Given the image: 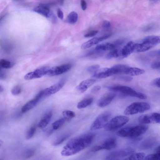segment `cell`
I'll return each mask as SVG.
<instances>
[{
  "label": "cell",
  "instance_id": "obj_1",
  "mask_svg": "<svg viewBox=\"0 0 160 160\" xmlns=\"http://www.w3.org/2000/svg\"><path fill=\"white\" fill-rule=\"evenodd\" d=\"M94 137L93 134L87 133L71 139L62 149L61 155L63 157H68L79 152L90 145Z\"/></svg>",
  "mask_w": 160,
  "mask_h": 160
},
{
  "label": "cell",
  "instance_id": "obj_2",
  "mask_svg": "<svg viewBox=\"0 0 160 160\" xmlns=\"http://www.w3.org/2000/svg\"><path fill=\"white\" fill-rule=\"evenodd\" d=\"M148 128V126L144 124L125 127L119 130L117 135L122 137L136 138L145 133Z\"/></svg>",
  "mask_w": 160,
  "mask_h": 160
},
{
  "label": "cell",
  "instance_id": "obj_3",
  "mask_svg": "<svg viewBox=\"0 0 160 160\" xmlns=\"http://www.w3.org/2000/svg\"><path fill=\"white\" fill-rule=\"evenodd\" d=\"M160 42V38L157 36H150L145 38L140 43L134 44V52H142L154 47Z\"/></svg>",
  "mask_w": 160,
  "mask_h": 160
},
{
  "label": "cell",
  "instance_id": "obj_4",
  "mask_svg": "<svg viewBox=\"0 0 160 160\" xmlns=\"http://www.w3.org/2000/svg\"><path fill=\"white\" fill-rule=\"evenodd\" d=\"M108 88L111 90L120 92L124 95L136 97L142 99H145L147 98L145 94L137 92L128 86L117 85L109 87Z\"/></svg>",
  "mask_w": 160,
  "mask_h": 160
},
{
  "label": "cell",
  "instance_id": "obj_5",
  "mask_svg": "<svg viewBox=\"0 0 160 160\" xmlns=\"http://www.w3.org/2000/svg\"><path fill=\"white\" fill-rule=\"evenodd\" d=\"M129 119L128 117L126 116H118L109 120L104 127L107 131H114L125 125Z\"/></svg>",
  "mask_w": 160,
  "mask_h": 160
},
{
  "label": "cell",
  "instance_id": "obj_6",
  "mask_svg": "<svg viewBox=\"0 0 160 160\" xmlns=\"http://www.w3.org/2000/svg\"><path fill=\"white\" fill-rule=\"evenodd\" d=\"M150 108V105L143 102H135L132 103L125 109L124 113L126 115H132L144 112Z\"/></svg>",
  "mask_w": 160,
  "mask_h": 160
},
{
  "label": "cell",
  "instance_id": "obj_7",
  "mask_svg": "<svg viewBox=\"0 0 160 160\" xmlns=\"http://www.w3.org/2000/svg\"><path fill=\"white\" fill-rule=\"evenodd\" d=\"M111 115V112L108 111H105L100 114L91 125L90 130H95L104 127L109 120Z\"/></svg>",
  "mask_w": 160,
  "mask_h": 160
},
{
  "label": "cell",
  "instance_id": "obj_8",
  "mask_svg": "<svg viewBox=\"0 0 160 160\" xmlns=\"http://www.w3.org/2000/svg\"><path fill=\"white\" fill-rule=\"evenodd\" d=\"M135 152L134 150L131 148L120 149L112 152L106 157L107 160H114L129 156Z\"/></svg>",
  "mask_w": 160,
  "mask_h": 160
},
{
  "label": "cell",
  "instance_id": "obj_9",
  "mask_svg": "<svg viewBox=\"0 0 160 160\" xmlns=\"http://www.w3.org/2000/svg\"><path fill=\"white\" fill-rule=\"evenodd\" d=\"M116 146V139L114 138H110L100 144L94 146L91 149V151L95 152L103 149L109 150L114 148Z\"/></svg>",
  "mask_w": 160,
  "mask_h": 160
},
{
  "label": "cell",
  "instance_id": "obj_10",
  "mask_svg": "<svg viewBox=\"0 0 160 160\" xmlns=\"http://www.w3.org/2000/svg\"><path fill=\"white\" fill-rule=\"evenodd\" d=\"M138 120L139 122L143 124L160 123V114L153 112L144 114L139 117Z\"/></svg>",
  "mask_w": 160,
  "mask_h": 160
},
{
  "label": "cell",
  "instance_id": "obj_11",
  "mask_svg": "<svg viewBox=\"0 0 160 160\" xmlns=\"http://www.w3.org/2000/svg\"><path fill=\"white\" fill-rule=\"evenodd\" d=\"M72 66V65L70 63L55 66L49 68L46 75L50 76L60 75L67 72L71 68Z\"/></svg>",
  "mask_w": 160,
  "mask_h": 160
},
{
  "label": "cell",
  "instance_id": "obj_12",
  "mask_svg": "<svg viewBox=\"0 0 160 160\" xmlns=\"http://www.w3.org/2000/svg\"><path fill=\"white\" fill-rule=\"evenodd\" d=\"M49 68V67L46 66L37 69L34 71L26 74L24 77V78L26 80H30L40 78L46 75Z\"/></svg>",
  "mask_w": 160,
  "mask_h": 160
},
{
  "label": "cell",
  "instance_id": "obj_13",
  "mask_svg": "<svg viewBox=\"0 0 160 160\" xmlns=\"http://www.w3.org/2000/svg\"><path fill=\"white\" fill-rule=\"evenodd\" d=\"M64 84V82L61 81L42 90V98L49 96L57 92L63 87Z\"/></svg>",
  "mask_w": 160,
  "mask_h": 160
},
{
  "label": "cell",
  "instance_id": "obj_14",
  "mask_svg": "<svg viewBox=\"0 0 160 160\" xmlns=\"http://www.w3.org/2000/svg\"><path fill=\"white\" fill-rule=\"evenodd\" d=\"M42 98V90L40 91L33 99L27 102L22 108V112L25 113L34 108Z\"/></svg>",
  "mask_w": 160,
  "mask_h": 160
},
{
  "label": "cell",
  "instance_id": "obj_15",
  "mask_svg": "<svg viewBox=\"0 0 160 160\" xmlns=\"http://www.w3.org/2000/svg\"><path fill=\"white\" fill-rule=\"evenodd\" d=\"M116 93L114 92H108L103 95L98 100L97 105L100 107L103 108L109 105L114 99Z\"/></svg>",
  "mask_w": 160,
  "mask_h": 160
},
{
  "label": "cell",
  "instance_id": "obj_16",
  "mask_svg": "<svg viewBox=\"0 0 160 160\" xmlns=\"http://www.w3.org/2000/svg\"><path fill=\"white\" fill-rule=\"evenodd\" d=\"M111 36V34H108L99 37L93 38L84 43L81 45V48L82 49H85L90 48L98 43L101 41L108 38Z\"/></svg>",
  "mask_w": 160,
  "mask_h": 160
},
{
  "label": "cell",
  "instance_id": "obj_17",
  "mask_svg": "<svg viewBox=\"0 0 160 160\" xmlns=\"http://www.w3.org/2000/svg\"><path fill=\"white\" fill-rule=\"evenodd\" d=\"M93 74L92 77L97 78H105L114 75L111 68H107L99 69Z\"/></svg>",
  "mask_w": 160,
  "mask_h": 160
},
{
  "label": "cell",
  "instance_id": "obj_18",
  "mask_svg": "<svg viewBox=\"0 0 160 160\" xmlns=\"http://www.w3.org/2000/svg\"><path fill=\"white\" fill-rule=\"evenodd\" d=\"M95 82L96 80L93 79H90L84 80L77 87V89L80 92L83 93L92 85Z\"/></svg>",
  "mask_w": 160,
  "mask_h": 160
},
{
  "label": "cell",
  "instance_id": "obj_19",
  "mask_svg": "<svg viewBox=\"0 0 160 160\" xmlns=\"http://www.w3.org/2000/svg\"><path fill=\"white\" fill-rule=\"evenodd\" d=\"M157 142V139L155 137L148 138L141 142L139 147L142 150L147 149L154 146Z\"/></svg>",
  "mask_w": 160,
  "mask_h": 160
},
{
  "label": "cell",
  "instance_id": "obj_20",
  "mask_svg": "<svg viewBox=\"0 0 160 160\" xmlns=\"http://www.w3.org/2000/svg\"><path fill=\"white\" fill-rule=\"evenodd\" d=\"M134 44L133 42L130 41L123 47L121 51L122 58L127 57L134 52Z\"/></svg>",
  "mask_w": 160,
  "mask_h": 160
},
{
  "label": "cell",
  "instance_id": "obj_21",
  "mask_svg": "<svg viewBox=\"0 0 160 160\" xmlns=\"http://www.w3.org/2000/svg\"><path fill=\"white\" fill-rule=\"evenodd\" d=\"M33 11L47 18H49L52 13L49 8L44 5L37 6L33 9Z\"/></svg>",
  "mask_w": 160,
  "mask_h": 160
},
{
  "label": "cell",
  "instance_id": "obj_22",
  "mask_svg": "<svg viewBox=\"0 0 160 160\" xmlns=\"http://www.w3.org/2000/svg\"><path fill=\"white\" fill-rule=\"evenodd\" d=\"M52 116L51 111L47 112L40 120L38 124V127L43 128H45L50 122Z\"/></svg>",
  "mask_w": 160,
  "mask_h": 160
},
{
  "label": "cell",
  "instance_id": "obj_23",
  "mask_svg": "<svg viewBox=\"0 0 160 160\" xmlns=\"http://www.w3.org/2000/svg\"><path fill=\"white\" fill-rule=\"evenodd\" d=\"M116 47L114 44L109 42H105L97 45L95 50L98 51L111 50Z\"/></svg>",
  "mask_w": 160,
  "mask_h": 160
},
{
  "label": "cell",
  "instance_id": "obj_24",
  "mask_svg": "<svg viewBox=\"0 0 160 160\" xmlns=\"http://www.w3.org/2000/svg\"><path fill=\"white\" fill-rule=\"evenodd\" d=\"M145 71L137 68L129 67L125 72V73L130 76H136L144 73Z\"/></svg>",
  "mask_w": 160,
  "mask_h": 160
},
{
  "label": "cell",
  "instance_id": "obj_25",
  "mask_svg": "<svg viewBox=\"0 0 160 160\" xmlns=\"http://www.w3.org/2000/svg\"><path fill=\"white\" fill-rule=\"evenodd\" d=\"M71 135L69 132H66L60 135L53 142L52 144L54 146H57L62 143Z\"/></svg>",
  "mask_w": 160,
  "mask_h": 160
},
{
  "label": "cell",
  "instance_id": "obj_26",
  "mask_svg": "<svg viewBox=\"0 0 160 160\" xmlns=\"http://www.w3.org/2000/svg\"><path fill=\"white\" fill-rule=\"evenodd\" d=\"M129 67L128 66L123 64H117L112 67V69L114 74L119 73H125Z\"/></svg>",
  "mask_w": 160,
  "mask_h": 160
},
{
  "label": "cell",
  "instance_id": "obj_27",
  "mask_svg": "<svg viewBox=\"0 0 160 160\" xmlns=\"http://www.w3.org/2000/svg\"><path fill=\"white\" fill-rule=\"evenodd\" d=\"M93 101V98L89 97L84 99L79 102L77 105L78 109H81L85 108L90 105Z\"/></svg>",
  "mask_w": 160,
  "mask_h": 160
},
{
  "label": "cell",
  "instance_id": "obj_28",
  "mask_svg": "<svg viewBox=\"0 0 160 160\" xmlns=\"http://www.w3.org/2000/svg\"><path fill=\"white\" fill-rule=\"evenodd\" d=\"M68 121V119L64 117L59 119L52 124V129L53 130H57L63 126Z\"/></svg>",
  "mask_w": 160,
  "mask_h": 160
},
{
  "label": "cell",
  "instance_id": "obj_29",
  "mask_svg": "<svg viewBox=\"0 0 160 160\" xmlns=\"http://www.w3.org/2000/svg\"><path fill=\"white\" fill-rule=\"evenodd\" d=\"M78 14L74 11L70 12L67 17L68 22L71 24L75 23L78 19Z\"/></svg>",
  "mask_w": 160,
  "mask_h": 160
},
{
  "label": "cell",
  "instance_id": "obj_30",
  "mask_svg": "<svg viewBox=\"0 0 160 160\" xmlns=\"http://www.w3.org/2000/svg\"><path fill=\"white\" fill-rule=\"evenodd\" d=\"M145 157V154L143 152H139L133 153L130 155L125 159L130 160H142Z\"/></svg>",
  "mask_w": 160,
  "mask_h": 160
},
{
  "label": "cell",
  "instance_id": "obj_31",
  "mask_svg": "<svg viewBox=\"0 0 160 160\" xmlns=\"http://www.w3.org/2000/svg\"><path fill=\"white\" fill-rule=\"evenodd\" d=\"M13 64L10 61L6 59H0V69L3 68H9L13 66Z\"/></svg>",
  "mask_w": 160,
  "mask_h": 160
},
{
  "label": "cell",
  "instance_id": "obj_32",
  "mask_svg": "<svg viewBox=\"0 0 160 160\" xmlns=\"http://www.w3.org/2000/svg\"><path fill=\"white\" fill-rule=\"evenodd\" d=\"M62 114L63 117L67 118L68 120L75 117L76 116V114L74 112L69 110L63 111Z\"/></svg>",
  "mask_w": 160,
  "mask_h": 160
},
{
  "label": "cell",
  "instance_id": "obj_33",
  "mask_svg": "<svg viewBox=\"0 0 160 160\" xmlns=\"http://www.w3.org/2000/svg\"><path fill=\"white\" fill-rule=\"evenodd\" d=\"M107 54L106 58L107 59H111L113 58H117L119 56V52L117 49H114Z\"/></svg>",
  "mask_w": 160,
  "mask_h": 160
},
{
  "label": "cell",
  "instance_id": "obj_34",
  "mask_svg": "<svg viewBox=\"0 0 160 160\" xmlns=\"http://www.w3.org/2000/svg\"><path fill=\"white\" fill-rule=\"evenodd\" d=\"M160 152L156 151L155 153L148 155L145 157V160H158L160 159Z\"/></svg>",
  "mask_w": 160,
  "mask_h": 160
},
{
  "label": "cell",
  "instance_id": "obj_35",
  "mask_svg": "<svg viewBox=\"0 0 160 160\" xmlns=\"http://www.w3.org/2000/svg\"><path fill=\"white\" fill-rule=\"evenodd\" d=\"M36 130L35 125L32 126L27 132L26 135V138L27 139L31 138L34 135Z\"/></svg>",
  "mask_w": 160,
  "mask_h": 160
},
{
  "label": "cell",
  "instance_id": "obj_36",
  "mask_svg": "<svg viewBox=\"0 0 160 160\" xmlns=\"http://www.w3.org/2000/svg\"><path fill=\"white\" fill-rule=\"evenodd\" d=\"M35 150L33 148L27 150L25 152L24 157L26 158H28L33 157L35 154Z\"/></svg>",
  "mask_w": 160,
  "mask_h": 160
},
{
  "label": "cell",
  "instance_id": "obj_37",
  "mask_svg": "<svg viewBox=\"0 0 160 160\" xmlns=\"http://www.w3.org/2000/svg\"><path fill=\"white\" fill-rule=\"evenodd\" d=\"M100 66L96 64L88 67L87 68V70L89 73H93L97 71L99 68Z\"/></svg>",
  "mask_w": 160,
  "mask_h": 160
},
{
  "label": "cell",
  "instance_id": "obj_38",
  "mask_svg": "<svg viewBox=\"0 0 160 160\" xmlns=\"http://www.w3.org/2000/svg\"><path fill=\"white\" fill-rule=\"evenodd\" d=\"M21 88L18 85L15 86L11 90L12 93L14 95H18L21 93Z\"/></svg>",
  "mask_w": 160,
  "mask_h": 160
},
{
  "label": "cell",
  "instance_id": "obj_39",
  "mask_svg": "<svg viewBox=\"0 0 160 160\" xmlns=\"http://www.w3.org/2000/svg\"><path fill=\"white\" fill-rule=\"evenodd\" d=\"M102 28L105 31L109 30L111 27V23L110 22L107 20L104 21L102 23Z\"/></svg>",
  "mask_w": 160,
  "mask_h": 160
},
{
  "label": "cell",
  "instance_id": "obj_40",
  "mask_svg": "<svg viewBox=\"0 0 160 160\" xmlns=\"http://www.w3.org/2000/svg\"><path fill=\"white\" fill-rule=\"evenodd\" d=\"M115 78L125 82H130L132 79V77L128 76H119Z\"/></svg>",
  "mask_w": 160,
  "mask_h": 160
},
{
  "label": "cell",
  "instance_id": "obj_41",
  "mask_svg": "<svg viewBox=\"0 0 160 160\" xmlns=\"http://www.w3.org/2000/svg\"><path fill=\"white\" fill-rule=\"evenodd\" d=\"M98 32V31L97 30H92L85 34L84 37L86 38L92 37L95 36Z\"/></svg>",
  "mask_w": 160,
  "mask_h": 160
},
{
  "label": "cell",
  "instance_id": "obj_42",
  "mask_svg": "<svg viewBox=\"0 0 160 160\" xmlns=\"http://www.w3.org/2000/svg\"><path fill=\"white\" fill-rule=\"evenodd\" d=\"M160 62L156 61L153 62L151 65V67L153 69H159Z\"/></svg>",
  "mask_w": 160,
  "mask_h": 160
},
{
  "label": "cell",
  "instance_id": "obj_43",
  "mask_svg": "<svg viewBox=\"0 0 160 160\" xmlns=\"http://www.w3.org/2000/svg\"><path fill=\"white\" fill-rule=\"evenodd\" d=\"M150 56L152 57H156L160 56V50H158L155 51L151 52L149 53Z\"/></svg>",
  "mask_w": 160,
  "mask_h": 160
},
{
  "label": "cell",
  "instance_id": "obj_44",
  "mask_svg": "<svg viewBox=\"0 0 160 160\" xmlns=\"http://www.w3.org/2000/svg\"><path fill=\"white\" fill-rule=\"evenodd\" d=\"M101 88L100 86L97 85L94 86L91 90V92L92 93H96L98 92Z\"/></svg>",
  "mask_w": 160,
  "mask_h": 160
},
{
  "label": "cell",
  "instance_id": "obj_45",
  "mask_svg": "<svg viewBox=\"0 0 160 160\" xmlns=\"http://www.w3.org/2000/svg\"><path fill=\"white\" fill-rule=\"evenodd\" d=\"M57 14L58 17L61 19H62L63 18V12L60 8H58L57 10Z\"/></svg>",
  "mask_w": 160,
  "mask_h": 160
},
{
  "label": "cell",
  "instance_id": "obj_46",
  "mask_svg": "<svg viewBox=\"0 0 160 160\" xmlns=\"http://www.w3.org/2000/svg\"><path fill=\"white\" fill-rule=\"evenodd\" d=\"M152 84L153 85L159 88L160 87V78H157L155 79L152 81Z\"/></svg>",
  "mask_w": 160,
  "mask_h": 160
},
{
  "label": "cell",
  "instance_id": "obj_47",
  "mask_svg": "<svg viewBox=\"0 0 160 160\" xmlns=\"http://www.w3.org/2000/svg\"><path fill=\"white\" fill-rule=\"evenodd\" d=\"M81 5L82 9L85 10L87 8V3L85 0H81Z\"/></svg>",
  "mask_w": 160,
  "mask_h": 160
},
{
  "label": "cell",
  "instance_id": "obj_48",
  "mask_svg": "<svg viewBox=\"0 0 160 160\" xmlns=\"http://www.w3.org/2000/svg\"><path fill=\"white\" fill-rule=\"evenodd\" d=\"M153 25H149L144 28L143 29V30L145 32H147L148 31H150L152 29V28H153Z\"/></svg>",
  "mask_w": 160,
  "mask_h": 160
},
{
  "label": "cell",
  "instance_id": "obj_49",
  "mask_svg": "<svg viewBox=\"0 0 160 160\" xmlns=\"http://www.w3.org/2000/svg\"><path fill=\"white\" fill-rule=\"evenodd\" d=\"M6 78V75L4 72L0 70V79H4Z\"/></svg>",
  "mask_w": 160,
  "mask_h": 160
},
{
  "label": "cell",
  "instance_id": "obj_50",
  "mask_svg": "<svg viewBox=\"0 0 160 160\" xmlns=\"http://www.w3.org/2000/svg\"><path fill=\"white\" fill-rule=\"evenodd\" d=\"M3 87L0 85V92H2L3 90Z\"/></svg>",
  "mask_w": 160,
  "mask_h": 160
},
{
  "label": "cell",
  "instance_id": "obj_51",
  "mask_svg": "<svg viewBox=\"0 0 160 160\" xmlns=\"http://www.w3.org/2000/svg\"><path fill=\"white\" fill-rule=\"evenodd\" d=\"M152 1H157L158 0H151Z\"/></svg>",
  "mask_w": 160,
  "mask_h": 160
},
{
  "label": "cell",
  "instance_id": "obj_52",
  "mask_svg": "<svg viewBox=\"0 0 160 160\" xmlns=\"http://www.w3.org/2000/svg\"><path fill=\"white\" fill-rule=\"evenodd\" d=\"M62 1H63V0H62Z\"/></svg>",
  "mask_w": 160,
  "mask_h": 160
}]
</instances>
